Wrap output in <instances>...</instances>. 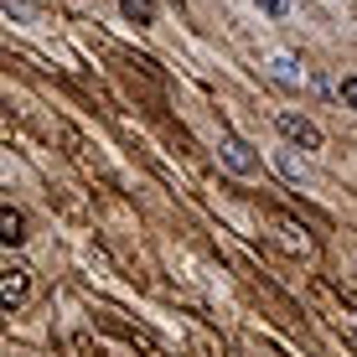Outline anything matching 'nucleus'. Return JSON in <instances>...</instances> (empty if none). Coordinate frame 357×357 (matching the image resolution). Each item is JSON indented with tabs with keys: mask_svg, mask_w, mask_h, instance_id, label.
<instances>
[{
	"mask_svg": "<svg viewBox=\"0 0 357 357\" xmlns=\"http://www.w3.org/2000/svg\"><path fill=\"white\" fill-rule=\"evenodd\" d=\"M275 130L285 135L290 145H301V151H321V130H316L305 114H295V109H280V114H275Z\"/></svg>",
	"mask_w": 357,
	"mask_h": 357,
	"instance_id": "1",
	"label": "nucleus"
},
{
	"mask_svg": "<svg viewBox=\"0 0 357 357\" xmlns=\"http://www.w3.org/2000/svg\"><path fill=\"white\" fill-rule=\"evenodd\" d=\"M218 161H223L233 176H254V171H259V155H254V145L238 140V135H223V140H218Z\"/></svg>",
	"mask_w": 357,
	"mask_h": 357,
	"instance_id": "2",
	"label": "nucleus"
},
{
	"mask_svg": "<svg viewBox=\"0 0 357 357\" xmlns=\"http://www.w3.org/2000/svg\"><path fill=\"white\" fill-rule=\"evenodd\" d=\"M26 290H31V269L26 264H6L0 269V301H6V311L26 301Z\"/></svg>",
	"mask_w": 357,
	"mask_h": 357,
	"instance_id": "3",
	"label": "nucleus"
},
{
	"mask_svg": "<svg viewBox=\"0 0 357 357\" xmlns=\"http://www.w3.org/2000/svg\"><path fill=\"white\" fill-rule=\"evenodd\" d=\"M269 78H275V83H285V89H301V83H311V73L295 63L290 52H275V57H269Z\"/></svg>",
	"mask_w": 357,
	"mask_h": 357,
	"instance_id": "4",
	"label": "nucleus"
},
{
	"mask_svg": "<svg viewBox=\"0 0 357 357\" xmlns=\"http://www.w3.org/2000/svg\"><path fill=\"white\" fill-rule=\"evenodd\" d=\"M275 233L285 238V249H295V254H311V238H305V228L295 223V218L280 213V218H275Z\"/></svg>",
	"mask_w": 357,
	"mask_h": 357,
	"instance_id": "5",
	"label": "nucleus"
},
{
	"mask_svg": "<svg viewBox=\"0 0 357 357\" xmlns=\"http://www.w3.org/2000/svg\"><path fill=\"white\" fill-rule=\"evenodd\" d=\"M0 238H6V249H16V243L26 238V218H21L16 207H6V213H0Z\"/></svg>",
	"mask_w": 357,
	"mask_h": 357,
	"instance_id": "6",
	"label": "nucleus"
},
{
	"mask_svg": "<svg viewBox=\"0 0 357 357\" xmlns=\"http://www.w3.org/2000/svg\"><path fill=\"white\" fill-rule=\"evenodd\" d=\"M119 10H125L135 26H151V21H155V6H151V0H119Z\"/></svg>",
	"mask_w": 357,
	"mask_h": 357,
	"instance_id": "7",
	"label": "nucleus"
},
{
	"mask_svg": "<svg viewBox=\"0 0 357 357\" xmlns=\"http://www.w3.org/2000/svg\"><path fill=\"white\" fill-rule=\"evenodd\" d=\"M337 98H342L347 109H357V73H347V78L337 83Z\"/></svg>",
	"mask_w": 357,
	"mask_h": 357,
	"instance_id": "8",
	"label": "nucleus"
},
{
	"mask_svg": "<svg viewBox=\"0 0 357 357\" xmlns=\"http://www.w3.org/2000/svg\"><path fill=\"white\" fill-rule=\"evenodd\" d=\"M254 6H259L264 16H275V21H285V16H290V0H254Z\"/></svg>",
	"mask_w": 357,
	"mask_h": 357,
	"instance_id": "9",
	"label": "nucleus"
},
{
	"mask_svg": "<svg viewBox=\"0 0 357 357\" xmlns=\"http://www.w3.org/2000/svg\"><path fill=\"white\" fill-rule=\"evenodd\" d=\"M280 171H285V176H290V181H305V166H301V161H295V155H280Z\"/></svg>",
	"mask_w": 357,
	"mask_h": 357,
	"instance_id": "10",
	"label": "nucleus"
}]
</instances>
